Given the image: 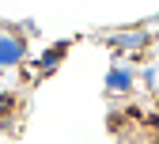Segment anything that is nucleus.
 Wrapping results in <instances>:
<instances>
[{
    "mask_svg": "<svg viewBox=\"0 0 159 144\" xmlns=\"http://www.w3.org/2000/svg\"><path fill=\"white\" fill-rule=\"evenodd\" d=\"M23 57V42L19 38H0V65H15Z\"/></svg>",
    "mask_w": 159,
    "mask_h": 144,
    "instance_id": "1",
    "label": "nucleus"
},
{
    "mask_svg": "<svg viewBox=\"0 0 159 144\" xmlns=\"http://www.w3.org/2000/svg\"><path fill=\"white\" fill-rule=\"evenodd\" d=\"M110 87H114V91H125V87H129V72L114 68V72H110Z\"/></svg>",
    "mask_w": 159,
    "mask_h": 144,
    "instance_id": "2",
    "label": "nucleus"
}]
</instances>
